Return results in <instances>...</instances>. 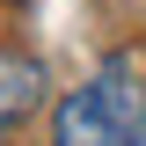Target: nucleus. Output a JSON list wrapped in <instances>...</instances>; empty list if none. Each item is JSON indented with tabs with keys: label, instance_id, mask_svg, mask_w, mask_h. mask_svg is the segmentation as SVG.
<instances>
[{
	"label": "nucleus",
	"instance_id": "obj_1",
	"mask_svg": "<svg viewBox=\"0 0 146 146\" xmlns=\"http://www.w3.org/2000/svg\"><path fill=\"white\" fill-rule=\"evenodd\" d=\"M51 146H146V95L124 66H102L51 117Z\"/></svg>",
	"mask_w": 146,
	"mask_h": 146
},
{
	"label": "nucleus",
	"instance_id": "obj_2",
	"mask_svg": "<svg viewBox=\"0 0 146 146\" xmlns=\"http://www.w3.org/2000/svg\"><path fill=\"white\" fill-rule=\"evenodd\" d=\"M36 95H44V73H36V58L0 51V131H7V124H22V117L36 110Z\"/></svg>",
	"mask_w": 146,
	"mask_h": 146
}]
</instances>
